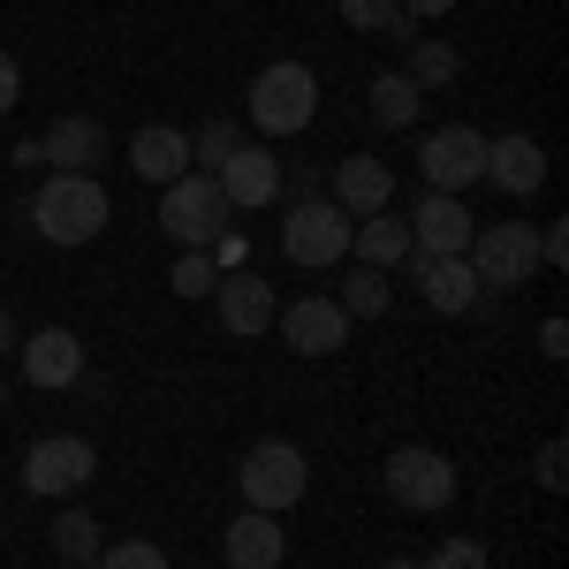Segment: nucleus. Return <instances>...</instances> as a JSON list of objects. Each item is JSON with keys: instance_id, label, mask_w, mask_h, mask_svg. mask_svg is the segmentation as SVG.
Here are the masks:
<instances>
[{"instance_id": "f257e3e1", "label": "nucleus", "mask_w": 569, "mask_h": 569, "mask_svg": "<svg viewBox=\"0 0 569 569\" xmlns=\"http://www.w3.org/2000/svg\"><path fill=\"white\" fill-rule=\"evenodd\" d=\"M114 220V198L99 176H46L39 198H31V228H39L53 251H77V243H99V228Z\"/></svg>"}, {"instance_id": "f03ea898", "label": "nucleus", "mask_w": 569, "mask_h": 569, "mask_svg": "<svg viewBox=\"0 0 569 569\" xmlns=\"http://www.w3.org/2000/svg\"><path fill=\"white\" fill-rule=\"evenodd\" d=\"M243 107H251L259 137H305L311 114H319V77L305 61H266L251 77V91H243Z\"/></svg>"}, {"instance_id": "7ed1b4c3", "label": "nucleus", "mask_w": 569, "mask_h": 569, "mask_svg": "<svg viewBox=\"0 0 569 569\" xmlns=\"http://www.w3.org/2000/svg\"><path fill=\"white\" fill-rule=\"evenodd\" d=\"M305 486H311V456L297 440H259V448L236 463L243 509H266V517H289V509L305 501Z\"/></svg>"}, {"instance_id": "20e7f679", "label": "nucleus", "mask_w": 569, "mask_h": 569, "mask_svg": "<svg viewBox=\"0 0 569 569\" xmlns=\"http://www.w3.org/2000/svg\"><path fill=\"white\" fill-rule=\"evenodd\" d=\"M281 259L305 266V273H327V266L350 259V213L335 198H297L281 213Z\"/></svg>"}, {"instance_id": "39448f33", "label": "nucleus", "mask_w": 569, "mask_h": 569, "mask_svg": "<svg viewBox=\"0 0 569 569\" xmlns=\"http://www.w3.org/2000/svg\"><path fill=\"white\" fill-rule=\"evenodd\" d=\"M160 228L176 236L182 251H213L220 243V228H228V198H220V182L213 176H176L168 190H160Z\"/></svg>"}, {"instance_id": "423d86ee", "label": "nucleus", "mask_w": 569, "mask_h": 569, "mask_svg": "<svg viewBox=\"0 0 569 569\" xmlns=\"http://www.w3.org/2000/svg\"><path fill=\"white\" fill-rule=\"evenodd\" d=\"M388 501L395 509H410V517H440L448 501H456V463L440 456V448H426V440H410V448H395L388 456Z\"/></svg>"}, {"instance_id": "0eeeda50", "label": "nucleus", "mask_w": 569, "mask_h": 569, "mask_svg": "<svg viewBox=\"0 0 569 569\" xmlns=\"http://www.w3.org/2000/svg\"><path fill=\"white\" fill-rule=\"evenodd\" d=\"M99 479V448L84 433H46L31 440V456H23V486H31V501H69V493H84Z\"/></svg>"}, {"instance_id": "6e6552de", "label": "nucleus", "mask_w": 569, "mask_h": 569, "mask_svg": "<svg viewBox=\"0 0 569 569\" xmlns=\"http://www.w3.org/2000/svg\"><path fill=\"white\" fill-rule=\"evenodd\" d=\"M471 273H479V289H525L531 273H539V228H525V220H493L479 236H471Z\"/></svg>"}, {"instance_id": "1a4fd4ad", "label": "nucleus", "mask_w": 569, "mask_h": 569, "mask_svg": "<svg viewBox=\"0 0 569 569\" xmlns=\"http://www.w3.org/2000/svg\"><path fill=\"white\" fill-rule=\"evenodd\" d=\"M418 176H426V190L463 198L471 182H486V137L471 130V122H440V130H426V144H418Z\"/></svg>"}, {"instance_id": "9d476101", "label": "nucleus", "mask_w": 569, "mask_h": 569, "mask_svg": "<svg viewBox=\"0 0 569 569\" xmlns=\"http://www.w3.org/2000/svg\"><path fill=\"white\" fill-rule=\"evenodd\" d=\"M471 236H479V220H471L463 198H448V190H426V198L410 206V251H418V259H463Z\"/></svg>"}, {"instance_id": "9b49d317", "label": "nucleus", "mask_w": 569, "mask_h": 569, "mask_svg": "<svg viewBox=\"0 0 569 569\" xmlns=\"http://www.w3.org/2000/svg\"><path fill=\"white\" fill-rule=\"evenodd\" d=\"M281 319V342L297 357H335V350H350V311L335 305V297H297L289 311H273Z\"/></svg>"}, {"instance_id": "f8f14e48", "label": "nucleus", "mask_w": 569, "mask_h": 569, "mask_svg": "<svg viewBox=\"0 0 569 569\" xmlns=\"http://www.w3.org/2000/svg\"><path fill=\"white\" fill-rule=\"evenodd\" d=\"M213 182H220V198H228V213H259V206L281 198V160L266 144H236L213 168Z\"/></svg>"}, {"instance_id": "ddd939ff", "label": "nucleus", "mask_w": 569, "mask_h": 569, "mask_svg": "<svg viewBox=\"0 0 569 569\" xmlns=\"http://www.w3.org/2000/svg\"><path fill=\"white\" fill-rule=\"evenodd\" d=\"M327 198H335V206H342L350 220L388 213V198H395V168H388V160H372V152H350V160H335V176H327Z\"/></svg>"}, {"instance_id": "4468645a", "label": "nucleus", "mask_w": 569, "mask_h": 569, "mask_svg": "<svg viewBox=\"0 0 569 569\" xmlns=\"http://www.w3.org/2000/svg\"><path fill=\"white\" fill-rule=\"evenodd\" d=\"M486 182H493V190H509V198L547 190V144H539V137H525V130L486 137Z\"/></svg>"}, {"instance_id": "2eb2a0df", "label": "nucleus", "mask_w": 569, "mask_h": 569, "mask_svg": "<svg viewBox=\"0 0 569 569\" xmlns=\"http://www.w3.org/2000/svg\"><path fill=\"white\" fill-rule=\"evenodd\" d=\"M16 350H23V380H31V388H77V380H84V342H77L69 327H39V335H23Z\"/></svg>"}, {"instance_id": "dca6fc26", "label": "nucleus", "mask_w": 569, "mask_h": 569, "mask_svg": "<svg viewBox=\"0 0 569 569\" xmlns=\"http://www.w3.org/2000/svg\"><path fill=\"white\" fill-rule=\"evenodd\" d=\"M39 144V168H53V176H91L99 168V152H107V130L91 122V114H61L46 137H31Z\"/></svg>"}, {"instance_id": "f3484780", "label": "nucleus", "mask_w": 569, "mask_h": 569, "mask_svg": "<svg viewBox=\"0 0 569 569\" xmlns=\"http://www.w3.org/2000/svg\"><path fill=\"white\" fill-rule=\"evenodd\" d=\"M410 273H418V297L440 311V319H463V311H479V273H471V259H418L410 251Z\"/></svg>"}, {"instance_id": "a211bd4d", "label": "nucleus", "mask_w": 569, "mask_h": 569, "mask_svg": "<svg viewBox=\"0 0 569 569\" xmlns=\"http://www.w3.org/2000/svg\"><path fill=\"white\" fill-rule=\"evenodd\" d=\"M220 555H228V569H281L289 562V531L266 509H243L236 525L220 531Z\"/></svg>"}, {"instance_id": "6ab92c4d", "label": "nucleus", "mask_w": 569, "mask_h": 569, "mask_svg": "<svg viewBox=\"0 0 569 569\" xmlns=\"http://www.w3.org/2000/svg\"><path fill=\"white\" fill-rule=\"evenodd\" d=\"M130 176L152 182V190H168L176 176H190V130H176V122H144V130L130 137Z\"/></svg>"}, {"instance_id": "aec40b11", "label": "nucleus", "mask_w": 569, "mask_h": 569, "mask_svg": "<svg viewBox=\"0 0 569 569\" xmlns=\"http://www.w3.org/2000/svg\"><path fill=\"white\" fill-rule=\"evenodd\" d=\"M213 305H220V327H228V335H266V327H273V289H266L259 273H243V266H228V273H220V289H213Z\"/></svg>"}, {"instance_id": "412c9836", "label": "nucleus", "mask_w": 569, "mask_h": 569, "mask_svg": "<svg viewBox=\"0 0 569 569\" xmlns=\"http://www.w3.org/2000/svg\"><path fill=\"white\" fill-rule=\"evenodd\" d=\"M365 114H372V130H410L426 114V91L410 84L402 69H388V77H372V91H365Z\"/></svg>"}, {"instance_id": "4be33fe9", "label": "nucleus", "mask_w": 569, "mask_h": 569, "mask_svg": "<svg viewBox=\"0 0 569 569\" xmlns=\"http://www.w3.org/2000/svg\"><path fill=\"white\" fill-rule=\"evenodd\" d=\"M350 259L388 273V266L410 259V228H402L395 213H365V228H350Z\"/></svg>"}, {"instance_id": "5701e85b", "label": "nucleus", "mask_w": 569, "mask_h": 569, "mask_svg": "<svg viewBox=\"0 0 569 569\" xmlns=\"http://www.w3.org/2000/svg\"><path fill=\"white\" fill-rule=\"evenodd\" d=\"M46 539H53V555H61V562H84V569L99 562V547H107V539H99V517H91V509H61Z\"/></svg>"}, {"instance_id": "b1692460", "label": "nucleus", "mask_w": 569, "mask_h": 569, "mask_svg": "<svg viewBox=\"0 0 569 569\" xmlns=\"http://www.w3.org/2000/svg\"><path fill=\"white\" fill-rule=\"evenodd\" d=\"M402 77H410L418 91H440V84H456V77H463V53H456L448 39H418V46H410V69H402Z\"/></svg>"}, {"instance_id": "393cba45", "label": "nucleus", "mask_w": 569, "mask_h": 569, "mask_svg": "<svg viewBox=\"0 0 569 569\" xmlns=\"http://www.w3.org/2000/svg\"><path fill=\"white\" fill-rule=\"evenodd\" d=\"M388 273H380V266H350V273H342V297H335V305L350 311V319H380V311H388Z\"/></svg>"}, {"instance_id": "a878e982", "label": "nucleus", "mask_w": 569, "mask_h": 569, "mask_svg": "<svg viewBox=\"0 0 569 569\" xmlns=\"http://www.w3.org/2000/svg\"><path fill=\"white\" fill-rule=\"evenodd\" d=\"M168 289H176V297H190V305H198V297H213V289H220V266H213V251H182V259H176V273H168Z\"/></svg>"}, {"instance_id": "bb28decb", "label": "nucleus", "mask_w": 569, "mask_h": 569, "mask_svg": "<svg viewBox=\"0 0 569 569\" xmlns=\"http://www.w3.org/2000/svg\"><path fill=\"white\" fill-rule=\"evenodd\" d=\"M236 144H243V137L228 130V122H206V130H190V168H198V176H213V168L228 160V152H236Z\"/></svg>"}, {"instance_id": "cd10ccee", "label": "nucleus", "mask_w": 569, "mask_h": 569, "mask_svg": "<svg viewBox=\"0 0 569 569\" xmlns=\"http://www.w3.org/2000/svg\"><path fill=\"white\" fill-rule=\"evenodd\" d=\"M91 569H176L152 539H114V547H99V562Z\"/></svg>"}, {"instance_id": "c85d7f7f", "label": "nucleus", "mask_w": 569, "mask_h": 569, "mask_svg": "<svg viewBox=\"0 0 569 569\" xmlns=\"http://www.w3.org/2000/svg\"><path fill=\"white\" fill-rule=\"evenodd\" d=\"M418 569H493V555H486L471 531H456V539H440V547H433Z\"/></svg>"}, {"instance_id": "c756f323", "label": "nucleus", "mask_w": 569, "mask_h": 569, "mask_svg": "<svg viewBox=\"0 0 569 569\" xmlns=\"http://www.w3.org/2000/svg\"><path fill=\"white\" fill-rule=\"evenodd\" d=\"M395 16H402L395 0H342V23L365 31V39H372V31H395Z\"/></svg>"}, {"instance_id": "7c9ffc66", "label": "nucleus", "mask_w": 569, "mask_h": 569, "mask_svg": "<svg viewBox=\"0 0 569 569\" xmlns=\"http://www.w3.org/2000/svg\"><path fill=\"white\" fill-rule=\"evenodd\" d=\"M531 479L547 486V493H562V486H569V448H562V440H539V456H531Z\"/></svg>"}, {"instance_id": "2f4dec72", "label": "nucleus", "mask_w": 569, "mask_h": 569, "mask_svg": "<svg viewBox=\"0 0 569 569\" xmlns=\"http://www.w3.org/2000/svg\"><path fill=\"white\" fill-rule=\"evenodd\" d=\"M569 266V220H547L539 228V273H562Z\"/></svg>"}, {"instance_id": "473e14b6", "label": "nucleus", "mask_w": 569, "mask_h": 569, "mask_svg": "<svg viewBox=\"0 0 569 569\" xmlns=\"http://www.w3.org/2000/svg\"><path fill=\"white\" fill-rule=\"evenodd\" d=\"M16 99H23V69H16V53L0 46V114H8Z\"/></svg>"}, {"instance_id": "72a5a7b5", "label": "nucleus", "mask_w": 569, "mask_h": 569, "mask_svg": "<svg viewBox=\"0 0 569 569\" xmlns=\"http://www.w3.org/2000/svg\"><path fill=\"white\" fill-rule=\"evenodd\" d=\"M539 350H547V357H569V327H562V319H539Z\"/></svg>"}, {"instance_id": "f704fd0d", "label": "nucleus", "mask_w": 569, "mask_h": 569, "mask_svg": "<svg viewBox=\"0 0 569 569\" xmlns=\"http://www.w3.org/2000/svg\"><path fill=\"white\" fill-rule=\"evenodd\" d=\"M395 8H402V16H418V23H426V16H448V8H463V0H395Z\"/></svg>"}, {"instance_id": "c9c22d12", "label": "nucleus", "mask_w": 569, "mask_h": 569, "mask_svg": "<svg viewBox=\"0 0 569 569\" xmlns=\"http://www.w3.org/2000/svg\"><path fill=\"white\" fill-rule=\"evenodd\" d=\"M0 350H16V319L8 311H0Z\"/></svg>"}, {"instance_id": "e433bc0d", "label": "nucleus", "mask_w": 569, "mask_h": 569, "mask_svg": "<svg viewBox=\"0 0 569 569\" xmlns=\"http://www.w3.org/2000/svg\"><path fill=\"white\" fill-rule=\"evenodd\" d=\"M380 569H418V562H402V555H395V562H380Z\"/></svg>"}, {"instance_id": "4c0bfd02", "label": "nucleus", "mask_w": 569, "mask_h": 569, "mask_svg": "<svg viewBox=\"0 0 569 569\" xmlns=\"http://www.w3.org/2000/svg\"><path fill=\"white\" fill-rule=\"evenodd\" d=\"M53 569H84V562H53Z\"/></svg>"}, {"instance_id": "58836bf2", "label": "nucleus", "mask_w": 569, "mask_h": 569, "mask_svg": "<svg viewBox=\"0 0 569 569\" xmlns=\"http://www.w3.org/2000/svg\"><path fill=\"white\" fill-rule=\"evenodd\" d=\"M0 402H8V380H0Z\"/></svg>"}]
</instances>
